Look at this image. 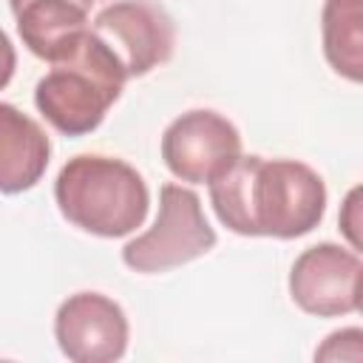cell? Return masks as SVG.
Segmentation results:
<instances>
[{
    "mask_svg": "<svg viewBox=\"0 0 363 363\" xmlns=\"http://www.w3.org/2000/svg\"><path fill=\"white\" fill-rule=\"evenodd\" d=\"M51 145L45 130L9 102H0V193L34 187L48 167Z\"/></svg>",
    "mask_w": 363,
    "mask_h": 363,
    "instance_id": "10",
    "label": "cell"
},
{
    "mask_svg": "<svg viewBox=\"0 0 363 363\" xmlns=\"http://www.w3.org/2000/svg\"><path fill=\"white\" fill-rule=\"evenodd\" d=\"M54 196L60 213L79 230L119 238L142 227L147 216V184L122 159L82 153L62 164Z\"/></svg>",
    "mask_w": 363,
    "mask_h": 363,
    "instance_id": "2",
    "label": "cell"
},
{
    "mask_svg": "<svg viewBox=\"0 0 363 363\" xmlns=\"http://www.w3.org/2000/svg\"><path fill=\"white\" fill-rule=\"evenodd\" d=\"M323 54L352 82L363 79V0H326L320 14Z\"/></svg>",
    "mask_w": 363,
    "mask_h": 363,
    "instance_id": "11",
    "label": "cell"
},
{
    "mask_svg": "<svg viewBox=\"0 0 363 363\" xmlns=\"http://www.w3.org/2000/svg\"><path fill=\"white\" fill-rule=\"evenodd\" d=\"M357 196H360V190H352V193H349L346 207H343V216H340V227H343V233L349 235V241H352L354 250L360 247V238H357V218H352V210L357 207Z\"/></svg>",
    "mask_w": 363,
    "mask_h": 363,
    "instance_id": "13",
    "label": "cell"
},
{
    "mask_svg": "<svg viewBox=\"0 0 363 363\" xmlns=\"http://www.w3.org/2000/svg\"><path fill=\"white\" fill-rule=\"evenodd\" d=\"M91 34L116 57L125 77H142L173 54V23L170 17L142 0H119L105 6L91 23Z\"/></svg>",
    "mask_w": 363,
    "mask_h": 363,
    "instance_id": "5",
    "label": "cell"
},
{
    "mask_svg": "<svg viewBox=\"0 0 363 363\" xmlns=\"http://www.w3.org/2000/svg\"><path fill=\"white\" fill-rule=\"evenodd\" d=\"M213 244L216 233L199 196L182 184H162L153 227L122 247V261L136 272H164L210 252Z\"/></svg>",
    "mask_w": 363,
    "mask_h": 363,
    "instance_id": "4",
    "label": "cell"
},
{
    "mask_svg": "<svg viewBox=\"0 0 363 363\" xmlns=\"http://www.w3.org/2000/svg\"><path fill=\"white\" fill-rule=\"evenodd\" d=\"M125 79L116 57L88 28L62 60L51 62V71L37 82L34 102L60 133L82 136L105 119Z\"/></svg>",
    "mask_w": 363,
    "mask_h": 363,
    "instance_id": "3",
    "label": "cell"
},
{
    "mask_svg": "<svg viewBox=\"0 0 363 363\" xmlns=\"http://www.w3.org/2000/svg\"><path fill=\"white\" fill-rule=\"evenodd\" d=\"M54 335L60 352L74 363H113L128 346V318L116 301L77 292L60 303Z\"/></svg>",
    "mask_w": 363,
    "mask_h": 363,
    "instance_id": "8",
    "label": "cell"
},
{
    "mask_svg": "<svg viewBox=\"0 0 363 363\" xmlns=\"http://www.w3.org/2000/svg\"><path fill=\"white\" fill-rule=\"evenodd\" d=\"M241 156V136L230 119L216 111H187L176 116L162 136L167 170L190 184H210Z\"/></svg>",
    "mask_w": 363,
    "mask_h": 363,
    "instance_id": "6",
    "label": "cell"
},
{
    "mask_svg": "<svg viewBox=\"0 0 363 363\" xmlns=\"http://www.w3.org/2000/svg\"><path fill=\"white\" fill-rule=\"evenodd\" d=\"M210 201L218 221L238 235L298 238L320 224L326 187L303 162L238 156L210 182Z\"/></svg>",
    "mask_w": 363,
    "mask_h": 363,
    "instance_id": "1",
    "label": "cell"
},
{
    "mask_svg": "<svg viewBox=\"0 0 363 363\" xmlns=\"http://www.w3.org/2000/svg\"><path fill=\"white\" fill-rule=\"evenodd\" d=\"M360 255L337 244L303 250L289 272L292 301L318 318H337L360 306Z\"/></svg>",
    "mask_w": 363,
    "mask_h": 363,
    "instance_id": "7",
    "label": "cell"
},
{
    "mask_svg": "<svg viewBox=\"0 0 363 363\" xmlns=\"http://www.w3.org/2000/svg\"><path fill=\"white\" fill-rule=\"evenodd\" d=\"M23 45L48 62L62 60L88 31L94 0H9Z\"/></svg>",
    "mask_w": 363,
    "mask_h": 363,
    "instance_id": "9",
    "label": "cell"
},
{
    "mask_svg": "<svg viewBox=\"0 0 363 363\" xmlns=\"http://www.w3.org/2000/svg\"><path fill=\"white\" fill-rule=\"evenodd\" d=\"M14 65H17L14 45H11V40L6 37V31L0 28V88L9 85V79H11V74H14Z\"/></svg>",
    "mask_w": 363,
    "mask_h": 363,
    "instance_id": "12",
    "label": "cell"
}]
</instances>
